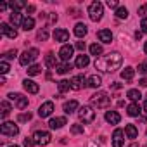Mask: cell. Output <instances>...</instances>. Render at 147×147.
Returning a JSON list of instances; mask_svg holds the SVG:
<instances>
[{
	"instance_id": "f5cc1de1",
	"label": "cell",
	"mask_w": 147,
	"mask_h": 147,
	"mask_svg": "<svg viewBox=\"0 0 147 147\" xmlns=\"http://www.w3.org/2000/svg\"><path fill=\"white\" fill-rule=\"evenodd\" d=\"M144 111H145V113H147V100H145V102H144Z\"/></svg>"
},
{
	"instance_id": "bcb514c9",
	"label": "cell",
	"mask_w": 147,
	"mask_h": 147,
	"mask_svg": "<svg viewBox=\"0 0 147 147\" xmlns=\"http://www.w3.org/2000/svg\"><path fill=\"white\" fill-rule=\"evenodd\" d=\"M140 28H142V33H147V18H145V19H142Z\"/></svg>"
},
{
	"instance_id": "d590c367",
	"label": "cell",
	"mask_w": 147,
	"mask_h": 147,
	"mask_svg": "<svg viewBox=\"0 0 147 147\" xmlns=\"http://www.w3.org/2000/svg\"><path fill=\"white\" fill-rule=\"evenodd\" d=\"M116 16H118L119 19H126V18H128V11H126V7H118V9H116Z\"/></svg>"
},
{
	"instance_id": "d6a6232c",
	"label": "cell",
	"mask_w": 147,
	"mask_h": 147,
	"mask_svg": "<svg viewBox=\"0 0 147 147\" xmlns=\"http://www.w3.org/2000/svg\"><path fill=\"white\" fill-rule=\"evenodd\" d=\"M0 109H2V118H5L11 113V104L7 100H2V102H0Z\"/></svg>"
},
{
	"instance_id": "83f0119b",
	"label": "cell",
	"mask_w": 147,
	"mask_h": 147,
	"mask_svg": "<svg viewBox=\"0 0 147 147\" xmlns=\"http://www.w3.org/2000/svg\"><path fill=\"white\" fill-rule=\"evenodd\" d=\"M57 88H59V92H61V94L69 92V88H71V82H67V80H61V82L57 83Z\"/></svg>"
},
{
	"instance_id": "c3c4849f",
	"label": "cell",
	"mask_w": 147,
	"mask_h": 147,
	"mask_svg": "<svg viewBox=\"0 0 147 147\" xmlns=\"http://www.w3.org/2000/svg\"><path fill=\"white\" fill-rule=\"evenodd\" d=\"M26 12H28V14L35 12V5H28V7H26Z\"/></svg>"
},
{
	"instance_id": "30bf717a",
	"label": "cell",
	"mask_w": 147,
	"mask_h": 147,
	"mask_svg": "<svg viewBox=\"0 0 147 147\" xmlns=\"http://www.w3.org/2000/svg\"><path fill=\"white\" fill-rule=\"evenodd\" d=\"M52 113H54V102H50V100L43 102L40 106V109H38V116L40 118H49Z\"/></svg>"
},
{
	"instance_id": "7c38bea8",
	"label": "cell",
	"mask_w": 147,
	"mask_h": 147,
	"mask_svg": "<svg viewBox=\"0 0 147 147\" xmlns=\"http://www.w3.org/2000/svg\"><path fill=\"white\" fill-rule=\"evenodd\" d=\"M73 50H75V49H73L71 45H67V43H66V45H62V47H61V50H59V57H61L64 62H67V61L73 57Z\"/></svg>"
},
{
	"instance_id": "ee69618b",
	"label": "cell",
	"mask_w": 147,
	"mask_h": 147,
	"mask_svg": "<svg viewBox=\"0 0 147 147\" xmlns=\"http://www.w3.org/2000/svg\"><path fill=\"white\" fill-rule=\"evenodd\" d=\"M145 14H147V5H142V7L138 9V16H142V18L145 19Z\"/></svg>"
},
{
	"instance_id": "f6af8a7d",
	"label": "cell",
	"mask_w": 147,
	"mask_h": 147,
	"mask_svg": "<svg viewBox=\"0 0 147 147\" xmlns=\"http://www.w3.org/2000/svg\"><path fill=\"white\" fill-rule=\"evenodd\" d=\"M107 7L109 9H118V2L116 0H107Z\"/></svg>"
},
{
	"instance_id": "7402d4cb",
	"label": "cell",
	"mask_w": 147,
	"mask_h": 147,
	"mask_svg": "<svg viewBox=\"0 0 147 147\" xmlns=\"http://www.w3.org/2000/svg\"><path fill=\"white\" fill-rule=\"evenodd\" d=\"M133 76H135V69H133V67H125V69L121 71V78H123L125 82L133 80Z\"/></svg>"
},
{
	"instance_id": "b9f144b4",
	"label": "cell",
	"mask_w": 147,
	"mask_h": 147,
	"mask_svg": "<svg viewBox=\"0 0 147 147\" xmlns=\"http://www.w3.org/2000/svg\"><path fill=\"white\" fill-rule=\"evenodd\" d=\"M16 55H18V50L14 49V50H9V52H5V54H4V59H14Z\"/></svg>"
},
{
	"instance_id": "ba28073f",
	"label": "cell",
	"mask_w": 147,
	"mask_h": 147,
	"mask_svg": "<svg viewBox=\"0 0 147 147\" xmlns=\"http://www.w3.org/2000/svg\"><path fill=\"white\" fill-rule=\"evenodd\" d=\"M11 100H14L16 102V107L18 109H24V107H28V97H24V95H21V94H9L7 95Z\"/></svg>"
},
{
	"instance_id": "1f68e13d",
	"label": "cell",
	"mask_w": 147,
	"mask_h": 147,
	"mask_svg": "<svg viewBox=\"0 0 147 147\" xmlns=\"http://www.w3.org/2000/svg\"><path fill=\"white\" fill-rule=\"evenodd\" d=\"M126 97L130 99V100H133V102H137V100H140V92L138 90H135V88H131V90H128V94H126Z\"/></svg>"
},
{
	"instance_id": "ffe728a7",
	"label": "cell",
	"mask_w": 147,
	"mask_h": 147,
	"mask_svg": "<svg viewBox=\"0 0 147 147\" xmlns=\"http://www.w3.org/2000/svg\"><path fill=\"white\" fill-rule=\"evenodd\" d=\"M126 113H128V116L137 118V116H140V106H138L137 102H131V104L126 107Z\"/></svg>"
},
{
	"instance_id": "9c48e42d",
	"label": "cell",
	"mask_w": 147,
	"mask_h": 147,
	"mask_svg": "<svg viewBox=\"0 0 147 147\" xmlns=\"http://www.w3.org/2000/svg\"><path fill=\"white\" fill-rule=\"evenodd\" d=\"M0 33L2 35H5L7 38H16L18 36V30L16 28H12L11 24H7V23H0Z\"/></svg>"
},
{
	"instance_id": "ab89813d",
	"label": "cell",
	"mask_w": 147,
	"mask_h": 147,
	"mask_svg": "<svg viewBox=\"0 0 147 147\" xmlns=\"http://www.w3.org/2000/svg\"><path fill=\"white\" fill-rule=\"evenodd\" d=\"M71 133H75V135L83 133V125H73L71 126Z\"/></svg>"
},
{
	"instance_id": "cb8c5ba5",
	"label": "cell",
	"mask_w": 147,
	"mask_h": 147,
	"mask_svg": "<svg viewBox=\"0 0 147 147\" xmlns=\"http://www.w3.org/2000/svg\"><path fill=\"white\" fill-rule=\"evenodd\" d=\"M102 85V78L99 76V75H92L90 78H88V87H92V88H99Z\"/></svg>"
},
{
	"instance_id": "f35d334b",
	"label": "cell",
	"mask_w": 147,
	"mask_h": 147,
	"mask_svg": "<svg viewBox=\"0 0 147 147\" xmlns=\"http://www.w3.org/2000/svg\"><path fill=\"white\" fill-rule=\"evenodd\" d=\"M35 144H36V142H35L33 137H26V138L23 140V145H24V147H35Z\"/></svg>"
},
{
	"instance_id": "d4e9b609",
	"label": "cell",
	"mask_w": 147,
	"mask_h": 147,
	"mask_svg": "<svg viewBox=\"0 0 147 147\" xmlns=\"http://www.w3.org/2000/svg\"><path fill=\"white\" fill-rule=\"evenodd\" d=\"M87 31H88V30H87V26H85L83 23H78V24L75 26V35H76L78 38H83V36L87 35Z\"/></svg>"
},
{
	"instance_id": "e0dca14e",
	"label": "cell",
	"mask_w": 147,
	"mask_h": 147,
	"mask_svg": "<svg viewBox=\"0 0 147 147\" xmlns=\"http://www.w3.org/2000/svg\"><path fill=\"white\" fill-rule=\"evenodd\" d=\"M97 36H99V40H100L102 43H111V42H113V33H111L109 30H99Z\"/></svg>"
},
{
	"instance_id": "6f0895ef",
	"label": "cell",
	"mask_w": 147,
	"mask_h": 147,
	"mask_svg": "<svg viewBox=\"0 0 147 147\" xmlns=\"http://www.w3.org/2000/svg\"><path fill=\"white\" fill-rule=\"evenodd\" d=\"M90 147H95V145H90Z\"/></svg>"
},
{
	"instance_id": "3957f363",
	"label": "cell",
	"mask_w": 147,
	"mask_h": 147,
	"mask_svg": "<svg viewBox=\"0 0 147 147\" xmlns=\"http://www.w3.org/2000/svg\"><path fill=\"white\" fill-rule=\"evenodd\" d=\"M36 57H38V49L24 50V52L19 55V64H21V66H28V67H30V64H31Z\"/></svg>"
},
{
	"instance_id": "f546056e",
	"label": "cell",
	"mask_w": 147,
	"mask_h": 147,
	"mask_svg": "<svg viewBox=\"0 0 147 147\" xmlns=\"http://www.w3.org/2000/svg\"><path fill=\"white\" fill-rule=\"evenodd\" d=\"M55 71L59 73V75H66L67 71H71V64H69V62H62V64H59V66L55 67Z\"/></svg>"
},
{
	"instance_id": "d6986e66",
	"label": "cell",
	"mask_w": 147,
	"mask_h": 147,
	"mask_svg": "<svg viewBox=\"0 0 147 147\" xmlns=\"http://www.w3.org/2000/svg\"><path fill=\"white\" fill-rule=\"evenodd\" d=\"M66 125V118H52L50 121H49V126L52 128V130H57V128H62Z\"/></svg>"
},
{
	"instance_id": "f907efd6",
	"label": "cell",
	"mask_w": 147,
	"mask_h": 147,
	"mask_svg": "<svg viewBox=\"0 0 147 147\" xmlns=\"http://www.w3.org/2000/svg\"><path fill=\"white\" fill-rule=\"evenodd\" d=\"M140 85H142V87H147V78H142V80H140Z\"/></svg>"
},
{
	"instance_id": "9a60e30c",
	"label": "cell",
	"mask_w": 147,
	"mask_h": 147,
	"mask_svg": "<svg viewBox=\"0 0 147 147\" xmlns=\"http://www.w3.org/2000/svg\"><path fill=\"white\" fill-rule=\"evenodd\" d=\"M23 87H24V90H26L28 94H38V90H40V87H38L33 80H28V78L23 82Z\"/></svg>"
},
{
	"instance_id": "5bb4252c",
	"label": "cell",
	"mask_w": 147,
	"mask_h": 147,
	"mask_svg": "<svg viewBox=\"0 0 147 147\" xmlns=\"http://www.w3.org/2000/svg\"><path fill=\"white\" fill-rule=\"evenodd\" d=\"M54 40H55V42H61V43L67 42V40H69V31H66V30H62V28L55 30V31H54Z\"/></svg>"
},
{
	"instance_id": "277c9868",
	"label": "cell",
	"mask_w": 147,
	"mask_h": 147,
	"mask_svg": "<svg viewBox=\"0 0 147 147\" xmlns=\"http://www.w3.org/2000/svg\"><path fill=\"white\" fill-rule=\"evenodd\" d=\"M102 14H104V7H102L100 2L90 4V7H88V16H90L92 21H95V23L100 21V19H102Z\"/></svg>"
},
{
	"instance_id": "8d00e7d4",
	"label": "cell",
	"mask_w": 147,
	"mask_h": 147,
	"mask_svg": "<svg viewBox=\"0 0 147 147\" xmlns=\"http://www.w3.org/2000/svg\"><path fill=\"white\" fill-rule=\"evenodd\" d=\"M36 38H38V40H42V42H45V40L49 38V31H47V28L40 30V31L36 33Z\"/></svg>"
},
{
	"instance_id": "e575fe53",
	"label": "cell",
	"mask_w": 147,
	"mask_h": 147,
	"mask_svg": "<svg viewBox=\"0 0 147 147\" xmlns=\"http://www.w3.org/2000/svg\"><path fill=\"white\" fill-rule=\"evenodd\" d=\"M90 54L95 55V57L100 55V54H102V45H99V43H92V45H90Z\"/></svg>"
},
{
	"instance_id": "f1b7e54d",
	"label": "cell",
	"mask_w": 147,
	"mask_h": 147,
	"mask_svg": "<svg viewBox=\"0 0 147 147\" xmlns=\"http://www.w3.org/2000/svg\"><path fill=\"white\" fill-rule=\"evenodd\" d=\"M9 7L12 9V12H18L19 9H24V7H28V5L23 2V0H16V2H11V4H9Z\"/></svg>"
},
{
	"instance_id": "4dcf8cb0",
	"label": "cell",
	"mask_w": 147,
	"mask_h": 147,
	"mask_svg": "<svg viewBox=\"0 0 147 147\" xmlns=\"http://www.w3.org/2000/svg\"><path fill=\"white\" fill-rule=\"evenodd\" d=\"M23 18H21V14L19 12H12L11 14V24H14V26H18V24H23Z\"/></svg>"
},
{
	"instance_id": "7a4b0ae2",
	"label": "cell",
	"mask_w": 147,
	"mask_h": 147,
	"mask_svg": "<svg viewBox=\"0 0 147 147\" xmlns=\"http://www.w3.org/2000/svg\"><path fill=\"white\" fill-rule=\"evenodd\" d=\"M90 104H92L94 107H97V109H106V107H109V104H111V97H109L106 92H97L95 95L90 97Z\"/></svg>"
},
{
	"instance_id": "7bdbcfd3",
	"label": "cell",
	"mask_w": 147,
	"mask_h": 147,
	"mask_svg": "<svg viewBox=\"0 0 147 147\" xmlns=\"http://www.w3.org/2000/svg\"><path fill=\"white\" fill-rule=\"evenodd\" d=\"M138 71H140V73H144V75H147V62L138 64Z\"/></svg>"
},
{
	"instance_id": "44dd1931",
	"label": "cell",
	"mask_w": 147,
	"mask_h": 147,
	"mask_svg": "<svg viewBox=\"0 0 147 147\" xmlns=\"http://www.w3.org/2000/svg\"><path fill=\"white\" fill-rule=\"evenodd\" d=\"M125 135H126L128 138H137V135H138L137 126H135V125H126V126H125Z\"/></svg>"
},
{
	"instance_id": "60d3db41",
	"label": "cell",
	"mask_w": 147,
	"mask_h": 147,
	"mask_svg": "<svg viewBox=\"0 0 147 147\" xmlns=\"http://www.w3.org/2000/svg\"><path fill=\"white\" fill-rule=\"evenodd\" d=\"M9 64L5 62V61H2V62H0V73H2V75H5V73H9Z\"/></svg>"
},
{
	"instance_id": "681fc988",
	"label": "cell",
	"mask_w": 147,
	"mask_h": 147,
	"mask_svg": "<svg viewBox=\"0 0 147 147\" xmlns=\"http://www.w3.org/2000/svg\"><path fill=\"white\" fill-rule=\"evenodd\" d=\"M9 7V4H5V2H2V4H0V11H5Z\"/></svg>"
},
{
	"instance_id": "484cf974",
	"label": "cell",
	"mask_w": 147,
	"mask_h": 147,
	"mask_svg": "<svg viewBox=\"0 0 147 147\" xmlns=\"http://www.w3.org/2000/svg\"><path fill=\"white\" fill-rule=\"evenodd\" d=\"M21 28L24 30V31H30V30H33L35 28V19L33 18H24V21H23V24H21Z\"/></svg>"
},
{
	"instance_id": "6da1fadb",
	"label": "cell",
	"mask_w": 147,
	"mask_h": 147,
	"mask_svg": "<svg viewBox=\"0 0 147 147\" xmlns=\"http://www.w3.org/2000/svg\"><path fill=\"white\" fill-rule=\"evenodd\" d=\"M121 62H123L121 54L113 52V54L97 57L94 66H95V69H99V71H102V73H113V71H116V69L121 67Z\"/></svg>"
},
{
	"instance_id": "8fae6325",
	"label": "cell",
	"mask_w": 147,
	"mask_h": 147,
	"mask_svg": "<svg viewBox=\"0 0 147 147\" xmlns=\"http://www.w3.org/2000/svg\"><path fill=\"white\" fill-rule=\"evenodd\" d=\"M85 85H88V80L83 75H78V76H75V78L71 80V88L73 90H82Z\"/></svg>"
},
{
	"instance_id": "4fadbf2b",
	"label": "cell",
	"mask_w": 147,
	"mask_h": 147,
	"mask_svg": "<svg viewBox=\"0 0 147 147\" xmlns=\"http://www.w3.org/2000/svg\"><path fill=\"white\" fill-rule=\"evenodd\" d=\"M125 131L116 128L114 133H113V147H123V142H125Z\"/></svg>"
},
{
	"instance_id": "74e56055",
	"label": "cell",
	"mask_w": 147,
	"mask_h": 147,
	"mask_svg": "<svg viewBox=\"0 0 147 147\" xmlns=\"http://www.w3.org/2000/svg\"><path fill=\"white\" fill-rule=\"evenodd\" d=\"M31 119V113H21L19 116H18V121L19 123H23V121H30Z\"/></svg>"
},
{
	"instance_id": "2e32d148",
	"label": "cell",
	"mask_w": 147,
	"mask_h": 147,
	"mask_svg": "<svg viewBox=\"0 0 147 147\" xmlns=\"http://www.w3.org/2000/svg\"><path fill=\"white\" fill-rule=\"evenodd\" d=\"M62 109H64V113H66V114H73L75 111H78V109H80V104H78L76 100H69V102H64Z\"/></svg>"
},
{
	"instance_id": "9f6ffc18",
	"label": "cell",
	"mask_w": 147,
	"mask_h": 147,
	"mask_svg": "<svg viewBox=\"0 0 147 147\" xmlns=\"http://www.w3.org/2000/svg\"><path fill=\"white\" fill-rule=\"evenodd\" d=\"M11 147H19V145H11Z\"/></svg>"
},
{
	"instance_id": "db71d44e",
	"label": "cell",
	"mask_w": 147,
	"mask_h": 147,
	"mask_svg": "<svg viewBox=\"0 0 147 147\" xmlns=\"http://www.w3.org/2000/svg\"><path fill=\"white\" fill-rule=\"evenodd\" d=\"M144 52L147 54V42H145V45H144Z\"/></svg>"
},
{
	"instance_id": "52a82bcc",
	"label": "cell",
	"mask_w": 147,
	"mask_h": 147,
	"mask_svg": "<svg viewBox=\"0 0 147 147\" xmlns=\"http://www.w3.org/2000/svg\"><path fill=\"white\" fill-rule=\"evenodd\" d=\"M0 131H2V135H11V137H14V135L19 133V128H18V125H14L12 121H5V123H2V126H0Z\"/></svg>"
},
{
	"instance_id": "8992f818",
	"label": "cell",
	"mask_w": 147,
	"mask_h": 147,
	"mask_svg": "<svg viewBox=\"0 0 147 147\" xmlns=\"http://www.w3.org/2000/svg\"><path fill=\"white\" fill-rule=\"evenodd\" d=\"M33 138H35V142H36L38 145H47V144H50L52 135H50L49 131H45V130H38V131H35Z\"/></svg>"
},
{
	"instance_id": "7dc6e473",
	"label": "cell",
	"mask_w": 147,
	"mask_h": 147,
	"mask_svg": "<svg viewBox=\"0 0 147 147\" xmlns=\"http://www.w3.org/2000/svg\"><path fill=\"white\" fill-rule=\"evenodd\" d=\"M76 49L83 52V50H85V42H76Z\"/></svg>"
},
{
	"instance_id": "603a6c76",
	"label": "cell",
	"mask_w": 147,
	"mask_h": 147,
	"mask_svg": "<svg viewBox=\"0 0 147 147\" xmlns=\"http://www.w3.org/2000/svg\"><path fill=\"white\" fill-rule=\"evenodd\" d=\"M45 66L47 67H57L59 64H57V59H55V55L52 54V52H49L47 55H45Z\"/></svg>"
},
{
	"instance_id": "4316f807",
	"label": "cell",
	"mask_w": 147,
	"mask_h": 147,
	"mask_svg": "<svg viewBox=\"0 0 147 147\" xmlns=\"http://www.w3.org/2000/svg\"><path fill=\"white\" fill-rule=\"evenodd\" d=\"M88 62H90V59H88V55H78L76 57V67H87L88 66Z\"/></svg>"
},
{
	"instance_id": "836d02e7",
	"label": "cell",
	"mask_w": 147,
	"mask_h": 147,
	"mask_svg": "<svg viewBox=\"0 0 147 147\" xmlns=\"http://www.w3.org/2000/svg\"><path fill=\"white\" fill-rule=\"evenodd\" d=\"M40 71H42V67H40L38 64H31V66L28 67V75H30V76H36V75H40Z\"/></svg>"
},
{
	"instance_id": "5b68a950",
	"label": "cell",
	"mask_w": 147,
	"mask_h": 147,
	"mask_svg": "<svg viewBox=\"0 0 147 147\" xmlns=\"http://www.w3.org/2000/svg\"><path fill=\"white\" fill-rule=\"evenodd\" d=\"M78 116H80V121L83 123H92L95 119V111L90 107V106H83L78 109Z\"/></svg>"
},
{
	"instance_id": "816d5d0a",
	"label": "cell",
	"mask_w": 147,
	"mask_h": 147,
	"mask_svg": "<svg viewBox=\"0 0 147 147\" xmlns=\"http://www.w3.org/2000/svg\"><path fill=\"white\" fill-rule=\"evenodd\" d=\"M113 88H114V90H118V88H121V83H114V85H113Z\"/></svg>"
},
{
	"instance_id": "ac0fdd59",
	"label": "cell",
	"mask_w": 147,
	"mask_h": 147,
	"mask_svg": "<svg viewBox=\"0 0 147 147\" xmlns=\"http://www.w3.org/2000/svg\"><path fill=\"white\" fill-rule=\"evenodd\" d=\"M119 119H121V116H119L116 111H107V113H106V121H107V123H111V125H118Z\"/></svg>"
},
{
	"instance_id": "11a10c76",
	"label": "cell",
	"mask_w": 147,
	"mask_h": 147,
	"mask_svg": "<svg viewBox=\"0 0 147 147\" xmlns=\"http://www.w3.org/2000/svg\"><path fill=\"white\" fill-rule=\"evenodd\" d=\"M130 147H140V145H138V144H131Z\"/></svg>"
}]
</instances>
